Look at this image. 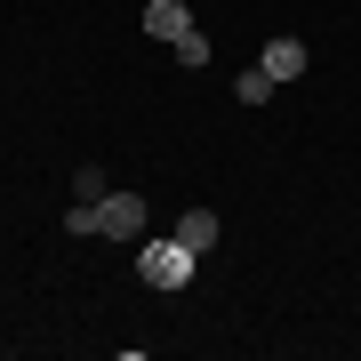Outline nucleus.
Wrapping results in <instances>:
<instances>
[{"label": "nucleus", "mask_w": 361, "mask_h": 361, "mask_svg": "<svg viewBox=\"0 0 361 361\" xmlns=\"http://www.w3.org/2000/svg\"><path fill=\"white\" fill-rule=\"evenodd\" d=\"M209 56H217V49H209V32H185V40H177V65H209Z\"/></svg>", "instance_id": "obj_9"}, {"label": "nucleus", "mask_w": 361, "mask_h": 361, "mask_svg": "<svg viewBox=\"0 0 361 361\" xmlns=\"http://www.w3.org/2000/svg\"><path fill=\"white\" fill-rule=\"evenodd\" d=\"M137 25L153 32V40H169V49H177L185 32H201V25H193V8H185V0H145V16H137Z\"/></svg>", "instance_id": "obj_3"}, {"label": "nucleus", "mask_w": 361, "mask_h": 361, "mask_svg": "<svg viewBox=\"0 0 361 361\" xmlns=\"http://www.w3.org/2000/svg\"><path fill=\"white\" fill-rule=\"evenodd\" d=\"M257 65H265L273 80H297L313 56H305V40H297V32H281V40H265V56H257Z\"/></svg>", "instance_id": "obj_5"}, {"label": "nucleus", "mask_w": 361, "mask_h": 361, "mask_svg": "<svg viewBox=\"0 0 361 361\" xmlns=\"http://www.w3.org/2000/svg\"><path fill=\"white\" fill-rule=\"evenodd\" d=\"M169 233H177L185 249H201V257H209L217 233H225V217H217V209H177V225H169Z\"/></svg>", "instance_id": "obj_4"}, {"label": "nucleus", "mask_w": 361, "mask_h": 361, "mask_svg": "<svg viewBox=\"0 0 361 361\" xmlns=\"http://www.w3.org/2000/svg\"><path fill=\"white\" fill-rule=\"evenodd\" d=\"M193 273H201V249H185L177 233H169V241H145L137 249V281H153V289H193Z\"/></svg>", "instance_id": "obj_1"}, {"label": "nucleus", "mask_w": 361, "mask_h": 361, "mask_svg": "<svg viewBox=\"0 0 361 361\" xmlns=\"http://www.w3.org/2000/svg\"><path fill=\"white\" fill-rule=\"evenodd\" d=\"M113 185H104V161H80L73 169V201H104Z\"/></svg>", "instance_id": "obj_7"}, {"label": "nucleus", "mask_w": 361, "mask_h": 361, "mask_svg": "<svg viewBox=\"0 0 361 361\" xmlns=\"http://www.w3.org/2000/svg\"><path fill=\"white\" fill-rule=\"evenodd\" d=\"M65 233H104V201H73L65 209Z\"/></svg>", "instance_id": "obj_8"}, {"label": "nucleus", "mask_w": 361, "mask_h": 361, "mask_svg": "<svg viewBox=\"0 0 361 361\" xmlns=\"http://www.w3.org/2000/svg\"><path fill=\"white\" fill-rule=\"evenodd\" d=\"M273 89H281V80H273L265 65H249V73H233V97H241L249 113H257V104H273Z\"/></svg>", "instance_id": "obj_6"}, {"label": "nucleus", "mask_w": 361, "mask_h": 361, "mask_svg": "<svg viewBox=\"0 0 361 361\" xmlns=\"http://www.w3.org/2000/svg\"><path fill=\"white\" fill-rule=\"evenodd\" d=\"M145 225H153V201L145 193H104V241H145Z\"/></svg>", "instance_id": "obj_2"}]
</instances>
